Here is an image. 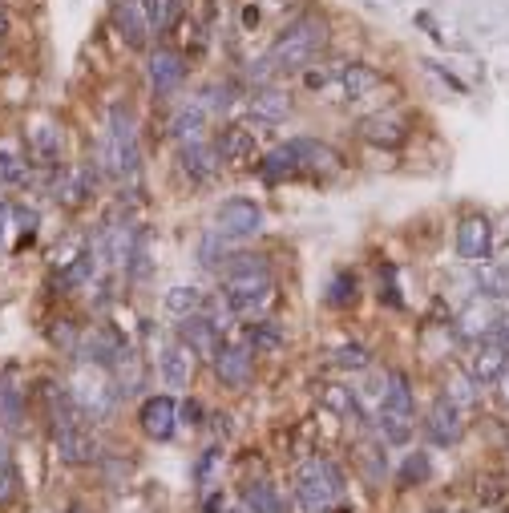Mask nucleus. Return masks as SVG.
<instances>
[{
  "instance_id": "12",
  "label": "nucleus",
  "mask_w": 509,
  "mask_h": 513,
  "mask_svg": "<svg viewBox=\"0 0 509 513\" xmlns=\"http://www.w3.org/2000/svg\"><path fill=\"white\" fill-rule=\"evenodd\" d=\"M251 372H255V352L247 344H227L219 356H215V376L227 384V388H247L251 384Z\"/></svg>"
},
{
  "instance_id": "29",
  "label": "nucleus",
  "mask_w": 509,
  "mask_h": 513,
  "mask_svg": "<svg viewBox=\"0 0 509 513\" xmlns=\"http://www.w3.org/2000/svg\"><path fill=\"white\" fill-rule=\"evenodd\" d=\"M477 291L485 299H505L509 295V271L505 267H493V263H481L477 267Z\"/></svg>"
},
{
  "instance_id": "2",
  "label": "nucleus",
  "mask_w": 509,
  "mask_h": 513,
  "mask_svg": "<svg viewBox=\"0 0 509 513\" xmlns=\"http://www.w3.org/2000/svg\"><path fill=\"white\" fill-rule=\"evenodd\" d=\"M324 49H328V21L316 17V13H303L299 21H291L275 37V45L263 57H267L275 77H287V73H303Z\"/></svg>"
},
{
  "instance_id": "11",
  "label": "nucleus",
  "mask_w": 509,
  "mask_h": 513,
  "mask_svg": "<svg viewBox=\"0 0 509 513\" xmlns=\"http://www.w3.org/2000/svg\"><path fill=\"white\" fill-rule=\"evenodd\" d=\"M178 162H182V174H186L190 182H198V186L215 182V178H219V166H223V158H219L215 142H207V138H202V142H190V146H182Z\"/></svg>"
},
{
  "instance_id": "26",
  "label": "nucleus",
  "mask_w": 509,
  "mask_h": 513,
  "mask_svg": "<svg viewBox=\"0 0 509 513\" xmlns=\"http://www.w3.org/2000/svg\"><path fill=\"white\" fill-rule=\"evenodd\" d=\"M243 505H247L251 513H287L283 493H279L275 485H267V481H251V485H243Z\"/></svg>"
},
{
  "instance_id": "20",
  "label": "nucleus",
  "mask_w": 509,
  "mask_h": 513,
  "mask_svg": "<svg viewBox=\"0 0 509 513\" xmlns=\"http://www.w3.org/2000/svg\"><path fill=\"white\" fill-rule=\"evenodd\" d=\"M360 138L372 142V146H400L404 138H409V126H404L396 114H376V118L360 122Z\"/></svg>"
},
{
  "instance_id": "36",
  "label": "nucleus",
  "mask_w": 509,
  "mask_h": 513,
  "mask_svg": "<svg viewBox=\"0 0 509 513\" xmlns=\"http://www.w3.org/2000/svg\"><path fill=\"white\" fill-rule=\"evenodd\" d=\"M198 101H202V106H207L211 114H227V110L235 106V89H231L227 81H219V85H207V89H202Z\"/></svg>"
},
{
  "instance_id": "18",
  "label": "nucleus",
  "mask_w": 509,
  "mask_h": 513,
  "mask_svg": "<svg viewBox=\"0 0 509 513\" xmlns=\"http://www.w3.org/2000/svg\"><path fill=\"white\" fill-rule=\"evenodd\" d=\"M497 324H501V316L489 307V299H481V303H469L465 312H461L457 336L461 340H493L497 336Z\"/></svg>"
},
{
  "instance_id": "31",
  "label": "nucleus",
  "mask_w": 509,
  "mask_h": 513,
  "mask_svg": "<svg viewBox=\"0 0 509 513\" xmlns=\"http://www.w3.org/2000/svg\"><path fill=\"white\" fill-rule=\"evenodd\" d=\"M126 275L134 283H146V275H150V231H138V239L130 247V259H126Z\"/></svg>"
},
{
  "instance_id": "6",
  "label": "nucleus",
  "mask_w": 509,
  "mask_h": 513,
  "mask_svg": "<svg viewBox=\"0 0 509 513\" xmlns=\"http://www.w3.org/2000/svg\"><path fill=\"white\" fill-rule=\"evenodd\" d=\"M182 344L198 356V360H211L215 364V356L223 352V324H219V316L211 320V316H186L182 320Z\"/></svg>"
},
{
  "instance_id": "33",
  "label": "nucleus",
  "mask_w": 509,
  "mask_h": 513,
  "mask_svg": "<svg viewBox=\"0 0 509 513\" xmlns=\"http://www.w3.org/2000/svg\"><path fill=\"white\" fill-rule=\"evenodd\" d=\"M445 396H449L457 408H469V404H477V396H481V384H477L469 372H453V380H449Z\"/></svg>"
},
{
  "instance_id": "46",
  "label": "nucleus",
  "mask_w": 509,
  "mask_h": 513,
  "mask_svg": "<svg viewBox=\"0 0 509 513\" xmlns=\"http://www.w3.org/2000/svg\"><path fill=\"white\" fill-rule=\"evenodd\" d=\"M493 340H497V344L509 352V316H501V324H497V336H493Z\"/></svg>"
},
{
  "instance_id": "28",
  "label": "nucleus",
  "mask_w": 509,
  "mask_h": 513,
  "mask_svg": "<svg viewBox=\"0 0 509 513\" xmlns=\"http://www.w3.org/2000/svg\"><path fill=\"white\" fill-rule=\"evenodd\" d=\"M243 344L251 352H279L283 348V332L271 320H255V324H247V340Z\"/></svg>"
},
{
  "instance_id": "48",
  "label": "nucleus",
  "mask_w": 509,
  "mask_h": 513,
  "mask_svg": "<svg viewBox=\"0 0 509 513\" xmlns=\"http://www.w3.org/2000/svg\"><path fill=\"white\" fill-rule=\"evenodd\" d=\"M5 465H13V461H9V449L0 445V469H5Z\"/></svg>"
},
{
  "instance_id": "17",
  "label": "nucleus",
  "mask_w": 509,
  "mask_h": 513,
  "mask_svg": "<svg viewBox=\"0 0 509 513\" xmlns=\"http://www.w3.org/2000/svg\"><path fill=\"white\" fill-rule=\"evenodd\" d=\"M207 122H211V110L194 97V101H186V106L174 114V122H170V138L182 142V146L202 142V134H207Z\"/></svg>"
},
{
  "instance_id": "23",
  "label": "nucleus",
  "mask_w": 509,
  "mask_h": 513,
  "mask_svg": "<svg viewBox=\"0 0 509 513\" xmlns=\"http://www.w3.org/2000/svg\"><path fill=\"white\" fill-rule=\"evenodd\" d=\"M505 348L497 344V340H481V348H477V356H473V364H469V376L477 380V384H493L501 372H505Z\"/></svg>"
},
{
  "instance_id": "5",
  "label": "nucleus",
  "mask_w": 509,
  "mask_h": 513,
  "mask_svg": "<svg viewBox=\"0 0 509 513\" xmlns=\"http://www.w3.org/2000/svg\"><path fill=\"white\" fill-rule=\"evenodd\" d=\"M211 231L227 243H251L263 231V207L251 198H227V202H219Z\"/></svg>"
},
{
  "instance_id": "37",
  "label": "nucleus",
  "mask_w": 509,
  "mask_h": 513,
  "mask_svg": "<svg viewBox=\"0 0 509 513\" xmlns=\"http://www.w3.org/2000/svg\"><path fill=\"white\" fill-rule=\"evenodd\" d=\"M376 421H380V433H384V441H388V445H404V441L413 437V421H409V417L376 413Z\"/></svg>"
},
{
  "instance_id": "9",
  "label": "nucleus",
  "mask_w": 509,
  "mask_h": 513,
  "mask_svg": "<svg viewBox=\"0 0 509 513\" xmlns=\"http://www.w3.org/2000/svg\"><path fill=\"white\" fill-rule=\"evenodd\" d=\"M425 433H429V441L433 445H457L461 437H465V421H461V408L449 400V396H441L433 408H429V417H425Z\"/></svg>"
},
{
  "instance_id": "44",
  "label": "nucleus",
  "mask_w": 509,
  "mask_h": 513,
  "mask_svg": "<svg viewBox=\"0 0 509 513\" xmlns=\"http://www.w3.org/2000/svg\"><path fill=\"white\" fill-rule=\"evenodd\" d=\"M178 417H182L186 425H198V417H202V408H198V400H186V404L178 408Z\"/></svg>"
},
{
  "instance_id": "4",
  "label": "nucleus",
  "mask_w": 509,
  "mask_h": 513,
  "mask_svg": "<svg viewBox=\"0 0 509 513\" xmlns=\"http://www.w3.org/2000/svg\"><path fill=\"white\" fill-rule=\"evenodd\" d=\"M295 497H299L303 513H332L344 497V473L324 457L303 461L295 473Z\"/></svg>"
},
{
  "instance_id": "16",
  "label": "nucleus",
  "mask_w": 509,
  "mask_h": 513,
  "mask_svg": "<svg viewBox=\"0 0 509 513\" xmlns=\"http://www.w3.org/2000/svg\"><path fill=\"white\" fill-rule=\"evenodd\" d=\"M81 360L85 364H93V368H114L118 364V356L126 352V340L118 336V332H110V328H97V332H89L85 336V344H81Z\"/></svg>"
},
{
  "instance_id": "47",
  "label": "nucleus",
  "mask_w": 509,
  "mask_h": 513,
  "mask_svg": "<svg viewBox=\"0 0 509 513\" xmlns=\"http://www.w3.org/2000/svg\"><path fill=\"white\" fill-rule=\"evenodd\" d=\"M202 513H223V497H207V501H202Z\"/></svg>"
},
{
  "instance_id": "22",
  "label": "nucleus",
  "mask_w": 509,
  "mask_h": 513,
  "mask_svg": "<svg viewBox=\"0 0 509 513\" xmlns=\"http://www.w3.org/2000/svg\"><path fill=\"white\" fill-rule=\"evenodd\" d=\"M259 178L263 182H283V178H299V154H295V142H283L275 146L263 162H259Z\"/></svg>"
},
{
  "instance_id": "42",
  "label": "nucleus",
  "mask_w": 509,
  "mask_h": 513,
  "mask_svg": "<svg viewBox=\"0 0 509 513\" xmlns=\"http://www.w3.org/2000/svg\"><path fill=\"white\" fill-rule=\"evenodd\" d=\"M360 465H364V477L376 485L384 473H388V465H384V453L376 449V445H360Z\"/></svg>"
},
{
  "instance_id": "41",
  "label": "nucleus",
  "mask_w": 509,
  "mask_h": 513,
  "mask_svg": "<svg viewBox=\"0 0 509 513\" xmlns=\"http://www.w3.org/2000/svg\"><path fill=\"white\" fill-rule=\"evenodd\" d=\"M0 178H5L9 186H25L29 182V170H25V162H17L13 150H0Z\"/></svg>"
},
{
  "instance_id": "39",
  "label": "nucleus",
  "mask_w": 509,
  "mask_h": 513,
  "mask_svg": "<svg viewBox=\"0 0 509 513\" xmlns=\"http://www.w3.org/2000/svg\"><path fill=\"white\" fill-rule=\"evenodd\" d=\"M93 190V174L89 170H77L73 178H65L61 186H57V194H61V202H69V207H77V202L85 198Z\"/></svg>"
},
{
  "instance_id": "19",
  "label": "nucleus",
  "mask_w": 509,
  "mask_h": 513,
  "mask_svg": "<svg viewBox=\"0 0 509 513\" xmlns=\"http://www.w3.org/2000/svg\"><path fill=\"white\" fill-rule=\"evenodd\" d=\"M158 372L170 388H186L190 384V372H194V352L186 344H166L162 356H158Z\"/></svg>"
},
{
  "instance_id": "43",
  "label": "nucleus",
  "mask_w": 509,
  "mask_h": 513,
  "mask_svg": "<svg viewBox=\"0 0 509 513\" xmlns=\"http://www.w3.org/2000/svg\"><path fill=\"white\" fill-rule=\"evenodd\" d=\"M17 493H21V477H17L13 465H5V469H0V505H13Z\"/></svg>"
},
{
  "instance_id": "35",
  "label": "nucleus",
  "mask_w": 509,
  "mask_h": 513,
  "mask_svg": "<svg viewBox=\"0 0 509 513\" xmlns=\"http://www.w3.org/2000/svg\"><path fill=\"white\" fill-rule=\"evenodd\" d=\"M332 360H336V368H344V372H364V368H372V352H368L364 344H340Z\"/></svg>"
},
{
  "instance_id": "21",
  "label": "nucleus",
  "mask_w": 509,
  "mask_h": 513,
  "mask_svg": "<svg viewBox=\"0 0 509 513\" xmlns=\"http://www.w3.org/2000/svg\"><path fill=\"white\" fill-rule=\"evenodd\" d=\"M215 150H219V158H223V162L243 166V162H251V158H255V134H251V130H243V126H227V130L219 134Z\"/></svg>"
},
{
  "instance_id": "38",
  "label": "nucleus",
  "mask_w": 509,
  "mask_h": 513,
  "mask_svg": "<svg viewBox=\"0 0 509 513\" xmlns=\"http://www.w3.org/2000/svg\"><path fill=\"white\" fill-rule=\"evenodd\" d=\"M332 307H348L352 299H356V275L352 271H340V275H332V283H328V295H324Z\"/></svg>"
},
{
  "instance_id": "27",
  "label": "nucleus",
  "mask_w": 509,
  "mask_h": 513,
  "mask_svg": "<svg viewBox=\"0 0 509 513\" xmlns=\"http://www.w3.org/2000/svg\"><path fill=\"white\" fill-rule=\"evenodd\" d=\"M162 307H166L170 316L186 320V316H198L202 307H207V295H202L198 287H170V291L162 295Z\"/></svg>"
},
{
  "instance_id": "45",
  "label": "nucleus",
  "mask_w": 509,
  "mask_h": 513,
  "mask_svg": "<svg viewBox=\"0 0 509 513\" xmlns=\"http://www.w3.org/2000/svg\"><path fill=\"white\" fill-rule=\"evenodd\" d=\"M493 384H497V400H501V404L509 408V364H505V372H501V376H497Z\"/></svg>"
},
{
  "instance_id": "10",
  "label": "nucleus",
  "mask_w": 509,
  "mask_h": 513,
  "mask_svg": "<svg viewBox=\"0 0 509 513\" xmlns=\"http://www.w3.org/2000/svg\"><path fill=\"white\" fill-rule=\"evenodd\" d=\"M457 255L465 263H473V267L489 263V255H493V227H489V219L473 215V219H465L457 227Z\"/></svg>"
},
{
  "instance_id": "32",
  "label": "nucleus",
  "mask_w": 509,
  "mask_h": 513,
  "mask_svg": "<svg viewBox=\"0 0 509 513\" xmlns=\"http://www.w3.org/2000/svg\"><path fill=\"white\" fill-rule=\"evenodd\" d=\"M178 13H182V0H146V17H150L154 37L166 33V29L178 21Z\"/></svg>"
},
{
  "instance_id": "8",
  "label": "nucleus",
  "mask_w": 509,
  "mask_h": 513,
  "mask_svg": "<svg viewBox=\"0 0 509 513\" xmlns=\"http://www.w3.org/2000/svg\"><path fill=\"white\" fill-rule=\"evenodd\" d=\"M114 29L122 33V41L130 49H146L154 29L146 17V0H114Z\"/></svg>"
},
{
  "instance_id": "1",
  "label": "nucleus",
  "mask_w": 509,
  "mask_h": 513,
  "mask_svg": "<svg viewBox=\"0 0 509 513\" xmlns=\"http://www.w3.org/2000/svg\"><path fill=\"white\" fill-rule=\"evenodd\" d=\"M275 295V275L263 255H231L223 263V303L235 316H255Z\"/></svg>"
},
{
  "instance_id": "24",
  "label": "nucleus",
  "mask_w": 509,
  "mask_h": 513,
  "mask_svg": "<svg viewBox=\"0 0 509 513\" xmlns=\"http://www.w3.org/2000/svg\"><path fill=\"white\" fill-rule=\"evenodd\" d=\"M380 413L413 421V384H409V376H404V372H388V388H384V400H380Z\"/></svg>"
},
{
  "instance_id": "30",
  "label": "nucleus",
  "mask_w": 509,
  "mask_h": 513,
  "mask_svg": "<svg viewBox=\"0 0 509 513\" xmlns=\"http://www.w3.org/2000/svg\"><path fill=\"white\" fill-rule=\"evenodd\" d=\"M227 247H231L227 239H219L215 231H207V235H202V243H198V263L207 267V271H223V263L231 259Z\"/></svg>"
},
{
  "instance_id": "34",
  "label": "nucleus",
  "mask_w": 509,
  "mask_h": 513,
  "mask_svg": "<svg viewBox=\"0 0 509 513\" xmlns=\"http://www.w3.org/2000/svg\"><path fill=\"white\" fill-rule=\"evenodd\" d=\"M429 477H433L429 453H409V457H404V465H400V485H425Z\"/></svg>"
},
{
  "instance_id": "50",
  "label": "nucleus",
  "mask_w": 509,
  "mask_h": 513,
  "mask_svg": "<svg viewBox=\"0 0 509 513\" xmlns=\"http://www.w3.org/2000/svg\"><path fill=\"white\" fill-rule=\"evenodd\" d=\"M65 513H89V509H85V505H69Z\"/></svg>"
},
{
  "instance_id": "15",
  "label": "nucleus",
  "mask_w": 509,
  "mask_h": 513,
  "mask_svg": "<svg viewBox=\"0 0 509 513\" xmlns=\"http://www.w3.org/2000/svg\"><path fill=\"white\" fill-rule=\"evenodd\" d=\"M53 441H57L61 461H69V465H85V461H93V457H97V445H93V437H89L85 421L65 425V429H53Z\"/></svg>"
},
{
  "instance_id": "40",
  "label": "nucleus",
  "mask_w": 509,
  "mask_h": 513,
  "mask_svg": "<svg viewBox=\"0 0 509 513\" xmlns=\"http://www.w3.org/2000/svg\"><path fill=\"white\" fill-rule=\"evenodd\" d=\"M0 421H5L9 429L21 425V392L13 384H5V380H0Z\"/></svg>"
},
{
  "instance_id": "49",
  "label": "nucleus",
  "mask_w": 509,
  "mask_h": 513,
  "mask_svg": "<svg viewBox=\"0 0 509 513\" xmlns=\"http://www.w3.org/2000/svg\"><path fill=\"white\" fill-rule=\"evenodd\" d=\"M5 33H9V17H5V13H0V37H5Z\"/></svg>"
},
{
  "instance_id": "14",
  "label": "nucleus",
  "mask_w": 509,
  "mask_h": 513,
  "mask_svg": "<svg viewBox=\"0 0 509 513\" xmlns=\"http://www.w3.org/2000/svg\"><path fill=\"white\" fill-rule=\"evenodd\" d=\"M287 114H291V97L283 89H275V85L255 89L251 101H247V118L259 122V126H279Z\"/></svg>"
},
{
  "instance_id": "7",
  "label": "nucleus",
  "mask_w": 509,
  "mask_h": 513,
  "mask_svg": "<svg viewBox=\"0 0 509 513\" xmlns=\"http://www.w3.org/2000/svg\"><path fill=\"white\" fill-rule=\"evenodd\" d=\"M146 77H150L154 97H170V93H178V85L186 81V61H182L174 49H154V53L146 57Z\"/></svg>"
},
{
  "instance_id": "3",
  "label": "nucleus",
  "mask_w": 509,
  "mask_h": 513,
  "mask_svg": "<svg viewBox=\"0 0 509 513\" xmlns=\"http://www.w3.org/2000/svg\"><path fill=\"white\" fill-rule=\"evenodd\" d=\"M142 166V150H138V126H134V110L130 106H114L110 110V126H106V142H101V170L110 178H138Z\"/></svg>"
},
{
  "instance_id": "25",
  "label": "nucleus",
  "mask_w": 509,
  "mask_h": 513,
  "mask_svg": "<svg viewBox=\"0 0 509 513\" xmlns=\"http://www.w3.org/2000/svg\"><path fill=\"white\" fill-rule=\"evenodd\" d=\"M340 89H344V97L348 101H360V97H368L372 89H380V73L372 69V65H344L340 69Z\"/></svg>"
},
{
  "instance_id": "13",
  "label": "nucleus",
  "mask_w": 509,
  "mask_h": 513,
  "mask_svg": "<svg viewBox=\"0 0 509 513\" xmlns=\"http://www.w3.org/2000/svg\"><path fill=\"white\" fill-rule=\"evenodd\" d=\"M142 433L154 437V441H166L174 437V425H178V400L174 396H150L142 404Z\"/></svg>"
}]
</instances>
